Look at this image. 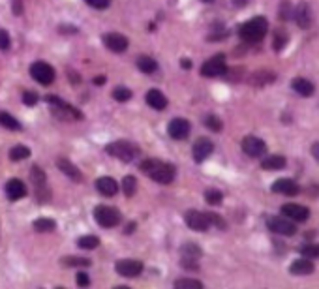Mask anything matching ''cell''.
Listing matches in <instances>:
<instances>
[{"label": "cell", "instance_id": "603a6c76", "mask_svg": "<svg viewBox=\"0 0 319 289\" xmlns=\"http://www.w3.org/2000/svg\"><path fill=\"white\" fill-rule=\"evenodd\" d=\"M147 104L156 111H163L167 107V98L163 96V92H160L158 88H150L147 92Z\"/></svg>", "mask_w": 319, "mask_h": 289}, {"label": "cell", "instance_id": "d6986e66", "mask_svg": "<svg viewBox=\"0 0 319 289\" xmlns=\"http://www.w3.org/2000/svg\"><path fill=\"white\" fill-rule=\"evenodd\" d=\"M213 150H214V145H213V141H209V139H199L195 145H193V160L195 161H205L211 154H213Z\"/></svg>", "mask_w": 319, "mask_h": 289}, {"label": "cell", "instance_id": "484cf974", "mask_svg": "<svg viewBox=\"0 0 319 289\" xmlns=\"http://www.w3.org/2000/svg\"><path fill=\"white\" fill-rule=\"evenodd\" d=\"M286 163L287 161L284 156H266L265 160L261 161V167L266 171H278V169H284Z\"/></svg>", "mask_w": 319, "mask_h": 289}, {"label": "cell", "instance_id": "ab89813d", "mask_svg": "<svg viewBox=\"0 0 319 289\" xmlns=\"http://www.w3.org/2000/svg\"><path fill=\"white\" fill-rule=\"evenodd\" d=\"M23 104L25 105H36L38 104V94L36 92H30V90H27V92H23Z\"/></svg>", "mask_w": 319, "mask_h": 289}, {"label": "cell", "instance_id": "d6a6232c", "mask_svg": "<svg viewBox=\"0 0 319 289\" xmlns=\"http://www.w3.org/2000/svg\"><path fill=\"white\" fill-rule=\"evenodd\" d=\"M79 248H83V250H94V248L100 246V238L94 235H85L79 238Z\"/></svg>", "mask_w": 319, "mask_h": 289}, {"label": "cell", "instance_id": "52a82bcc", "mask_svg": "<svg viewBox=\"0 0 319 289\" xmlns=\"http://www.w3.org/2000/svg\"><path fill=\"white\" fill-rule=\"evenodd\" d=\"M30 75L40 85H51L54 81V70L43 60H38L30 66Z\"/></svg>", "mask_w": 319, "mask_h": 289}, {"label": "cell", "instance_id": "5bb4252c", "mask_svg": "<svg viewBox=\"0 0 319 289\" xmlns=\"http://www.w3.org/2000/svg\"><path fill=\"white\" fill-rule=\"evenodd\" d=\"M167 131L173 139L181 141L190 135V122L186 118H173L167 126Z\"/></svg>", "mask_w": 319, "mask_h": 289}, {"label": "cell", "instance_id": "8d00e7d4", "mask_svg": "<svg viewBox=\"0 0 319 289\" xmlns=\"http://www.w3.org/2000/svg\"><path fill=\"white\" fill-rule=\"evenodd\" d=\"M113 98H115L117 102H128V100L132 98V92H130V88H124V86H117V88L113 90Z\"/></svg>", "mask_w": 319, "mask_h": 289}, {"label": "cell", "instance_id": "f907efd6", "mask_svg": "<svg viewBox=\"0 0 319 289\" xmlns=\"http://www.w3.org/2000/svg\"><path fill=\"white\" fill-rule=\"evenodd\" d=\"M181 66H184V68H191V62L188 60V58H184V60H181Z\"/></svg>", "mask_w": 319, "mask_h": 289}, {"label": "cell", "instance_id": "8fae6325", "mask_svg": "<svg viewBox=\"0 0 319 289\" xmlns=\"http://www.w3.org/2000/svg\"><path fill=\"white\" fill-rule=\"evenodd\" d=\"M186 225L190 227L191 231H207L211 227L209 216L207 212H199V210H188L186 212Z\"/></svg>", "mask_w": 319, "mask_h": 289}, {"label": "cell", "instance_id": "b9f144b4", "mask_svg": "<svg viewBox=\"0 0 319 289\" xmlns=\"http://www.w3.org/2000/svg\"><path fill=\"white\" fill-rule=\"evenodd\" d=\"M88 6H92L96 10H106L107 6L111 4V0H85Z\"/></svg>", "mask_w": 319, "mask_h": 289}, {"label": "cell", "instance_id": "f6af8a7d", "mask_svg": "<svg viewBox=\"0 0 319 289\" xmlns=\"http://www.w3.org/2000/svg\"><path fill=\"white\" fill-rule=\"evenodd\" d=\"M280 17H282L284 21H286L287 17H289V4H287V2H284V4H282V10H280Z\"/></svg>", "mask_w": 319, "mask_h": 289}, {"label": "cell", "instance_id": "7c38bea8", "mask_svg": "<svg viewBox=\"0 0 319 289\" xmlns=\"http://www.w3.org/2000/svg\"><path fill=\"white\" fill-rule=\"evenodd\" d=\"M117 272L120 276H126V278H135L143 272V263L141 261H135V259H122V261H117Z\"/></svg>", "mask_w": 319, "mask_h": 289}, {"label": "cell", "instance_id": "9a60e30c", "mask_svg": "<svg viewBox=\"0 0 319 289\" xmlns=\"http://www.w3.org/2000/svg\"><path fill=\"white\" fill-rule=\"evenodd\" d=\"M102 40H104L107 49L113 51V53H124L128 49V38H124L122 34L109 32V34H106Z\"/></svg>", "mask_w": 319, "mask_h": 289}, {"label": "cell", "instance_id": "ffe728a7", "mask_svg": "<svg viewBox=\"0 0 319 289\" xmlns=\"http://www.w3.org/2000/svg\"><path fill=\"white\" fill-rule=\"evenodd\" d=\"M272 192L284 193V195H297L300 192V188L293 179H280L272 184Z\"/></svg>", "mask_w": 319, "mask_h": 289}, {"label": "cell", "instance_id": "ba28073f", "mask_svg": "<svg viewBox=\"0 0 319 289\" xmlns=\"http://www.w3.org/2000/svg\"><path fill=\"white\" fill-rule=\"evenodd\" d=\"M266 225L272 233H278V235H286L291 236L297 233V227L295 224L289 220V218H280V216H274V218H268L266 220Z\"/></svg>", "mask_w": 319, "mask_h": 289}, {"label": "cell", "instance_id": "4fadbf2b", "mask_svg": "<svg viewBox=\"0 0 319 289\" xmlns=\"http://www.w3.org/2000/svg\"><path fill=\"white\" fill-rule=\"evenodd\" d=\"M282 214L293 222H306L310 218V210L298 203H286L282 207Z\"/></svg>", "mask_w": 319, "mask_h": 289}, {"label": "cell", "instance_id": "7a4b0ae2", "mask_svg": "<svg viewBox=\"0 0 319 289\" xmlns=\"http://www.w3.org/2000/svg\"><path fill=\"white\" fill-rule=\"evenodd\" d=\"M266 30H268V23H266V19L265 17H261V15H257V17H254L252 21L244 23V25L240 26L239 34H240V38H242L244 42L257 43L265 38Z\"/></svg>", "mask_w": 319, "mask_h": 289}, {"label": "cell", "instance_id": "e0dca14e", "mask_svg": "<svg viewBox=\"0 0 319 289\" xmlns=\"http://www.w3.org/2000/svg\"><path fill=\"white\" fill-rule=\"evenodd\" d=\"M293 17H295V23H297L300 28H308L312 25V10L306 2H300L297 8L293 10Z\"/></svg>", "mask_w": 319, "mask_h": 289}, {"label": "cell", "instance_id": "4316f807", "mask_svg": "<svg viewBox=\"0 0 319 289\" xmlns=\"http://www.w3.org/2000/svg\"><path fill=\"white\" fill-rule=\"evenodd\" d=\"M137 68L143 72V74H154V72L158 70V62H156L152 56L143 54V56H139L137 58Z\"/></svg>", "mask_w": 319, "mask_h": 289}, {"label": "cell", "instance_id": "816d5d0a", "mask_svg": "<svg viewBox=\"0 0 319 289\" xmlns=\"http://www.w3.org/2000/svg\"><path fill=\"white\" fill-rule=\"evenodd\" d=\"M133 227H135V224H130V225H128L126 231H128V233H132V231H133Z\"/></svg>", "mask_w": 319, "mask_h": 289}, {"label": "cell", "instance_id": "44dd1931", "mask_svg": "<svg viewBox=\"0 0 319 289\" xmlns=\"http://www.w3.org/2000/svg\"><path fill=\"white\" fill-rule=\"evenodd\" d=\"M96 188H98L100 193L111 197V195H117L118 193V182L115 179H111V177H102V179L96 181Z\"/></svg>", "mask_w": 319, "mask_h": 289}, {"label": "cell", "instance_id": "60d3db41", "mask_svg": "<svg viewBox=\"0 0 319 289\" xmlns=\"http://www.w3.org/2000/svg\"><path fill=\"white\" fill-rule=\"evenodd\" d=\"M207 216H209L211 225H216L218 229H225V222H223V218H220V216L214 214V212H207Z\"/></svg>", "mask_w": 319, "mask_h": 289}, {"label": "cell", "instance_id": "5b68a950", "mask_svg": "<svg viewBox=\"0 0 319 289\" xmlns=\"http://www.w3.org/2000/svg\"><path fill=\"white\" fill-rule=\"evenodd\" d=\"M94 218L102 227H117L120 224V212H118L115 207H107V205L96 207Z\"/></svg>", "mask_w": 319, "mask_h": 289}, {"label": "cell", "instance_id": "d4e9b609", "mask_svg": "<svg viewBox=\"0 0 319 289\" xmlns=\"http://www.w3.org/2000/svg\"><path fill=\"white\" fill-rule=\"evenodd\" d=\"M56 165H58V169H60V171H62L66 177H70L72 181L79 182L81 179H83L81 171H79V169H77V167H75V165L70 160H66V158H58V160H56Z\"/></svg>", "mask_w": 319, "mask_h": 289}, {"label": "cell", "instance_id": "c3c4849f", "mask_svg": "<svg viewBox=\"0 0 319 289\" xmlns=\"http://www.w3.org/2000/svg\"><path fill=\"white\" fill-rule=\"evenodd\" d=\"M15 4H13V11L15 13H21V0H13Z\"/></svg>", "mask_w": 319, "mask_h": 289}, {"label": "cell", "instance_id": "3957f363", "mask_svg": "<svg viewBox=\"0 0 319 289\" xmlns=\"http://www.w3.org/2000/svg\"><path fill=\"white\" fill-rule=\"evenodd\" d=\"M106 152L111 154L113 158L122 161H133L139 156V147L133 143H128V141H115V143H109L106 147Z\"/></svg>", "mask_w": 319, "mask_h": 289}, {"label": "cell", "instance_id": "2e32d148", "mask_svg": "<svg viewBox=\"0 0 319 289\" xmlns=\"http://www.w3.org/2000/svg\"><path fill=\"white\" fill-rule=\"evenodd\" d=\"M47 102L53 105L54 111H60V115L64 118L66 117H72V118H83V113L79 111V109H75L74 105H70V104H66L62 102L60 98H54V96H49L47 98Z\"/></svg>", "mask_w": 319, "mask_h": 289}, {"label": "cell", "instance_id": "f546056e", "mask_svg": "<svg viewBox=\"0 0 319 289\" xmlns=\"http://www.w3.org/2000/svg\"><path fill=\"white\" fill-rule=\"evenodd\" d=\"M175 288L177 289H203V284L195 278H179V280H175Z\"/></svg>", "mask_w": 319, "mask_h": 289}, {"label": "cell", "instance_id": "f1b7e54d", "mask_svg": "<svg viewBox=\"0 0 319 289\" xmlns=\"http://www.w3.org/2000/svg\"><path fill=\"white\" fill-rule=\"evenodd\" d=\"M54 227H56L54 220H49V218H40L34 222V229L38 233H51V231H54Z\"/></svg>", "mask_w": 319, "mask_h": 289}, {"label": "cell", "instance_id": "681fc988", "mask_svg": "<svg viewBox=\"0 0 319 289\" xmlns=\"http://www.w3.org/2000/svg\"><path fill=\"white\" fill-rule=\"evenodd\" d=\"M94 83L96 85H104V83H106V77H104V75H98L94 79Z\"/></svg>", "mask_w": 319, "mask_h": 289}, {"label": "cell", "instance_id": "9c48e42d", "mask_svg": "<svg viewBox=\"0 0 319 289\" xmlns=\"http://www.w3.org/2000/svg\"><path fill=\"white\" fill-rule=\"evenodd\" d=\"M181 263L182 267L186 268H197V261H199V257H201V248L197 246V244H193V242H186L181 250Z\"/></svg>", "mask_w": 319, "mask_h": 289}, {"label": "cell", "instance_id": "836d02e7", "mask_svg": "<svg viewBox=\"0 0 319 289\" xmlns=\"http://www.w3.org/2000/svg\"><path fill=\"white\" fill-rule=\"evenodd\" d=\"M62 263L66 265V267H90V261H88V259H83V257H74V256L64 257Z\"/></svg>", "mask_w": 319, "mask_h": 289}, {"label": "cell", "instance_id": "6da1fadb", "mask_svg": "<svg viewBox=\"0 0 319 289\" xmlns=\"http://www.w3.org/2000/svg\"><path fill=\"white\" fill-rule=\"evenodd\" d=\"M141 171L147 173L152 181L160 184H171L175 179V167L160 160H145L141 163Z\"/></svg>", "mask_w": 319, "mask_h": 289}, {"label": "cell", "instance_id": "d590c367", "mask_svg": "<svg viewBox=\"0 0 319 289\" xmlns=\"http://www.w3.org/2000/svg\"><path fill=\"white\" fill-rule=\"evenodd\" d=\"M205 126L209 130H213V131H220L223 124L216 115H207V117H205Z\"/></svg>", "mask_w": 319, "mask_h": 289}, {"label": "cell", "instance_id": "74e56055", "mask_svg": "<svg viewBox=\"0 0 319 289\" xmlns=\"http://www.w3.org/2000/svg\"><path fill=\"white\" fill-rule=\"evenodd\" d=\"M300 254L302 257H319V244H306V246L300 248Z\"/></svg>", "mask_w": 319, "mask_h": 289}, {"label": "cell", "instance_id": "4dcf8cb0", "mask_svg": "<svg viewBox=\"0 0 319 289\" xmlns=\"http://www.w3.org/2000/svg\"><path fill=\"white\" fill-rule=\"evenodd\" d=\"M30 156V149L28 147H25V145H17V147H13L10 150V158L13 161H21V160H27Z\"/></svg>", "mask_w": 319, "mask_h": 289}, {"label": "cell", "instance_id": "f35d334b", "mask_svg": "<svg viewBox=\"0 0 319 289\" xmlns=\"http://www.w3.org/2000/svg\"><path fill=\"white\" fill-rule=\"evenodd\" d=\"M287 43V34L286 30H276V36H274V49L276 51H282Z\"/></svg>", "mask_w": 319, "mask_h": 289}, {"label": "cell", "instance_id": "30bf717a", "mask_svg": "<svg viewBox=\"0 0 319 289\" xmlns=\"http://www.w3.org/2000/svg\"><path fill=\"white\" fill-rule=\"evenodd\" d=\"M242 150L250 158H261L266 152V145L263 139H259L255 135H248V137L242 139Z\"/></svg>", "mask_w": 319, "mask_h": 289}, {"label": "cell", "instance_id": "7bdbcfd3", "mask_svg": "<svg viewBox=\"0 0 319 289\" xmlns=\"http://www.w3.org/2000/svg\"><path fill=\"white\" fill-rule=\"evenodd\" d=\"M10 36H8V32H6V30H2V28H0V49H2V51H8V49H10Z\"/></svg>", "mask_w": 319, "mask_h": 289}, {"label": "cell", "instance_id": "cb8c5ba5", "mask_svg": "<svg viewBox=\"0 0 319 289\" xmlns=\"http://www.w3.org/2000/svg\"><path fill=\"white\" fill-rule=\"evenodd\" d=\"M291 86H293V90H295L297 94H300V96H304V98L314 96V92H316V86L312 85L308 79H304V77L293 79V81H291Z\"/></svg>", "mask_w": 319, "mask_h": 289}, {"label": "cell", "instance_id": "ac0fdd59", "mask_svg": "<svg viewBox=\"0 0 319 289\" xmlns=\"http://www.w3.org/2000/svg\"><path fill=\"white\" fill-rule=\"evenodd\" d=\"M6 195H8L10 201H19V199H23V197L27 195V186H25V182L19 181V179H11V181H8V184H6Z\"/></svg>", "mask_w": 319, "mask_h": 289}, {"label": "cell", "instance_id": "277c9868", "mask_svg": "<svg viewBox=\"0 0 319 289\" xmlns=\"http://www.w3.org/2000/svg\"><path fill=\"white\" fill-rule=\"evenodd\" d=\"M30 181L34 186V192L40 203H47L49 201V188H47V177L45 173L38 167V165H32L30 169Z\"/></svg>", "mask_w": 319, "mask_h": 289}, {"label": "cell", "instance_id": "bcb514c9", "mask_svg": "<svg viewBox=\"0 0 319 289\" xmlns=\"http://www.w3.org/2000/svg\"><path fill=\"white\" fill-rule=\"evenodd\" d=\"M312 156L319 161V143H314V145H312Z\"/></svg>", "mask_w": 319, "mask_h": 289}, {"label": "cell", "instance_id": "7402d4cb", "mask_svg": "<svg viewBox=\"0 0 319 289\" xmlns=\"http://www.w3.org/2000/svg\"><path fill=\"white\" fill-rule=\"evenodd\" d=\"M314 263L310 261V259H306V257H300V259H297V261H293L291 263V267H289V270H291V274H295V276H306V274H312L314 272Z\"/></svg>", "mask_w": 319, "mask_h": 289}, {"label": "cell", "instance_id": "e575fe53", "mask_svg": "<svg viewBox=\"0 0 319 289\" xmlns=\"http://www.w3.org/2000/svg\"><path fill=\"white\" fill-rule=\"evenodd\" d=\"M223 199V195L220 190H207L205 192V201L209 205H220Z\"/></svg>", "mask_w": 319, "mask_h": 289}, {"label": "cell", "instance_id": "ee69618b", "mask_svg": "<svg viewBox=\"0 0 319 289\" xmlns=\"http://www.w3.org/2000/svg\"><path fill=\"white\" fill-rule=\"evenodd\" d=\"M75 282H77V286H81V288H88V286H90V278H88L86 272H77Z\"/></svg>", "mask_w": 319, "mask_h": 289}, {"label": "cell", "instance_id": "83f0119b", "mask_svg": "<svg viewBox=\"0 0 319 289\" xmlns=\"http://www.w3.org/2000/svg\"><path fill=\"white\" fill-rule=\"evenodd\" d=\"M0 126H4V128L11 130V131H17V130H21V124H19V120H17V118H13L10 113H6V111H0Z\"/></svg>", "mask_w": 319, "mask_h": 289}, {"label": "cell", "instance_id": "7dc6e473", "mask_svg": "<svg viewBox=\"0 0 319 289\" xmlns=\"http://www.w3.org/2000/svg\"><path fill=\"white\" fill-rule=\"evenodd\" d=\"M248 2H250V0H233V4L237 6V8H244Z\"/></svg>", "mask_w": 319, "mask_h": 289}, {"label": "cell", "instance_id": "1f68e13d", "mask_svg": "<svg viewBox=\"0 0 319 289\" xmlns=\"http://www.w3.org/2000/svg\"><path fill=\"white\" fill-rule=\"evenodd\" d=\"M137 190V181H135V177H132V175H128L122 179V192L126 197H132L133 193Z\"/></svg>", "mask_w": 319, "mask_h": 289}, {"label": "cell", "instance_id": "8992f818", "mask_svg": "<svg viewBox=\"0 0 319 289\" xmlns=\"http://www.w3.org/2000/svg\"><path fill=\"white\" fill-rule=\"evenodd\" d=\"M227 72V62L223 54H214L213 58H209L205 64L201 66L203 77H220Z\"/></svg>", "mask_w": 319, "mask_h": 289}]
</instances>
